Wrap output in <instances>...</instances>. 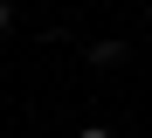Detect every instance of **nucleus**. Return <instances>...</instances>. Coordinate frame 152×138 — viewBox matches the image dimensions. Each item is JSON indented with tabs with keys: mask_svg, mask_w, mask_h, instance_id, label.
<instances>
[{
	"mask_svg": "<svg viewBox=\"0 0 152 138\" xmlns=\"http://www.w3.org/2000/svg\"><path fill=\"white\" fill-rule=\"evenodd\" d=\"M90 62H97V69H111V62H124V48H118V42H97V48H90Z\"/></svg>",
	"mask_w": 152,
	"mask_h": 138,
	"instance_id": "1",
	"label": "nucleus"
},
{
	"mask_svg": "<svg viewBox=\"0 0 152 138\" xmlns=\"http://www.w3.org/2000/svg\"><path fill=\"white\" fill-rule=\"evenodd\" d=\"M76 138H118V131H104V124H90V131H76Z\"/></svg>",
	"mask_w": 152,
	"mask_h": 138,
	"instance_id": "2",
	"label": "nucleus"
},
{
	"mask_svg": "<svg viewBox=\"0 0 152 138\" xmlns=\"http://www.w3.org/2000/svg\"><path fill=\"white\" fill-rule=\"evenodd\" d=\"M7 21H14V14H7V0H0V28H7Z\"/></svg>",
	"mask_w": 152,
	"mask_h": 138,
	"instance_id": "3",
	"label": "nucleus"
}]
</instances>
